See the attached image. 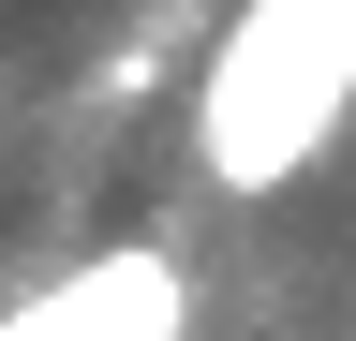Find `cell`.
Returning a JSON list of instances; mask_svg holds the SVG:
<instances>
[{"label": "cell", "mask_w": 356, "mask_h": 341, "mask_svg": "<svg viewBox=\"0 0 356 341\" xmlns=\"http://www.w3.org/2000/svg\"><path fill=\"white\" fill-rule=\"evenodd\" d=\"M0 341H193V282H178L163 238H119L89 267H60L44 297H15Z\"/></svg>", "instance_id": "obj_2"}, {"label": "cell", "mask_w": 356, "mask_h": 341, "mask_svg": "<svg viewBox=\"0 0 356 341\" xmlns=\"http://www.w3.org/2000/svg\"><path fill=\"white\" fill-rule=\"evenodd\" d=\"M341 119H356V0H238L208 30V74L178 104V134H193L208 193L267 208L341 149Z\"/></svg>", "instance_id": "obj_1"}]
</instances>
